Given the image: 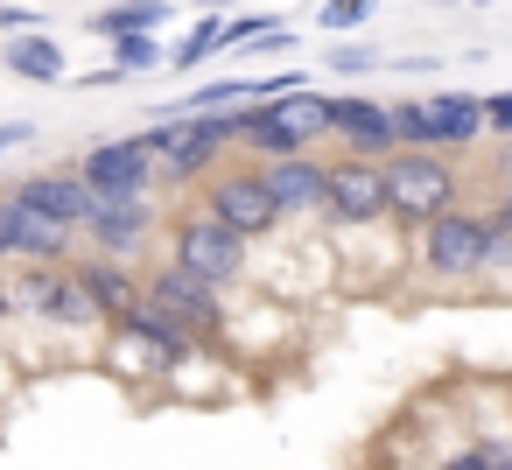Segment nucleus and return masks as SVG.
<instances>
[{
  "instance_id": "1",
  "label": "nucleus",
  "mask_w": 512,
  "mask_h": 470,
  "mask_svg": "<svg viewBox=\"0 0 512 470\" xmlns=\"http://www.w3.org/2000/svg\"><path fill=\"white\" fill-rule=\"evenodd\" d=\"M330 134V99L323 92H281V99H253L239 106V148L260 162L281 155H309V141Z\"/></svg>"
},
{
  "instance_id": "2",
  "label": "nucleus",
  "mask_w": 512,
  "mask_h": 470,
  "mask_svg": "<svg viewBox=\"0 0 512 470\" xmlns=\"http://www.w3.org/2000/svg\"><path fill=\"white\" fill-rule=\"evenodd\" d=\"M379 169H386V218H400V225H414V232H421L428 218L456 211V197H463V176L449 169L442 148H400V155H386Z\"/></svg>"
},
{
  "instance_id": "3",
  "label": "nucleus",
  "mask_w": 512,
  "mask_h": 470,
  "mask_svg": "<svg viewBox=\"0 0 512 470\" xmlns=\"http://www.w3.org/2000/svg\"><path fill=\"white\" fill-rule=\"evenodd\" d=\"M421 274L435 288H484V260H491V211H442L421 225Z\"/></svg>"
},
{
  "instance_id": "4",
  "label": "nucleus",
  "mask_w": 512,
  "mask_h": 470,
  "mask_svg": "<svg viewBox=\"0 0 512 470\" xmlns=\"http://www.w3.org/2000/svg\"><path fill=\"white\" fill-rule=\"evenodd\" d=\"M15 309H29V316H43V323H71V330H85V323L106 316L99 295L85 288V274H64L57 260H29V267L15 274Z\"/></svg>"
},
{
  "instance_id": "5",
  "label": "nucleus",
  "mask_w": 512,
  "mask_h": 470,
  "mask_svg": "<svg viewBox=\"0 0 512 470\" xmlns=\"http://www.w3.org/2000/svg\"><path fill=\"white\" fill-rule=\"evenodd\" d=\"M169 260H183L190 274H204V281H239L246 274V239L225 225V218H211V211H197V218H183L176 232H169Z\"/></svg>"
},
{
  "instance_id": "6",
  "label": "nucleus",
  "mask_w": 512,
  "mask_h": 470,
  "mask_svg": "<svg viewBox=\"0 0 512 470\" xmlns=\"http://www.w3.org/2000/svg\"><path fill=\"white\" fill-rule=\"evenodd\" d=\"M211 218H225L239 239H267L288 211H281V197H274L267 169H232V176H218V183H211Z\"/></svg>"
},
{
  "instance_id": "7",
  "label": "nucleus",
  "mask_w": 512,
  "mask_h": 470,
  "mask_svg": "<svg viewBox=\"0 0 512 470\" xmlns=\"http://www.w3.org/2000/svg\"><path fill=\"white\" fill-rule=\"evenodd\" d=\"M85 183L99 190V197H148V183H155V148H148V134H134V141H99V148H85Z\"/></svg>"
},
{
  "instance_id": "8",
  "label": "nucleus",
  "mask_w": 512,
  "mask_h": 470,
  "mask_svg": "<svg viewBox=\"0 0 512 470\" xmlns=\"http://www.w3.org/2000/svg\"><path fill=\"white\" fill-rule=\"evenodd\" d=\"M330 134L344 141V155H372V162L400 155L393 106H379V99H365V92H344V99H330Z\"/></svg>"
},
{
  "instance_id": "9",
  "label": "nucleus",
  "mask_w": 512,
  "mask_h": 470,
  "mask_svg": "<svg viewBox=\"0 0 512 470\" xmlns=\"http://www.w3.org/2000/svg\"><path fill=\"white\" fill-rule=\"evenodd\" d=\"M0 239H8V253H22V260H64V246H71V225L64 218H50L36 197H0Z\"/></svg>"
},
{
  "instance_id": "10",
  "label": "nucleus",
  "mask_w": 512,
  "mask_h": 470,
  "mask_svg": "<svg viewBox=\"0 0 512 470\" xmlns=\"http://www.w3.org/2000/svg\"><path fill=\"white\" fill-rule=\"evenodd\" d=\"M330 218H344V225H372V218H386V169H379L372 155H344V162H330Z\"/></svg>"
},
{
  "instance_id": "11",
  "label": "nucleus",
  "mask_w": 512,
  "mask_h": 470,
  "mask_svg": "<svg viewBox=\"0 0 512 470\" xmlns=\"http://www.w3.org/2000/svg\"><path fill=\"white\" fill-rule=\"evenodd\" d=\"M148 295L183 323V330H218L225 323V309H218V281H204V274H190L183 260H169L155 281H148Z\"/></svg>"
},
{
  "instance_id": "12",
  "label": "nucleus",
  "mask_w": 512,
  "mask_h": 470,
  "mask_svg": "<svg viewBox=\"0 0 512 470\" xmlns=\"http://www.w3.org/2000/svg\"><path fill=\"white\" fill-rule=\"evenodd\" d=\"M85 232L99 239V253L127 260V253L155 232V211H148V197H99V204H92V218H85Z\"/></svg>"
},
{
  "instance_id": "13",
  "label": "nucleus",
  "mask_w": 512,
  "mask_h": 470,
  "mask_svg": "<svg viewBox=\"0 0 512 470\" xmlns=\"http://www.w3.org/2000/svg\"><path fill=\"white\" fill-rule=\"evenodd\" d=\"M428 127H435V148L442 155H463L484 141V99L477 92H428Z\"/></svg>"
},
{
  "instance_id": "14",
  "label": "nucleus",
  "mask_w": 512,
  "mask_h": 470,
  "mask_svg": "<svg viewBox=\"0 0 512 470\" xmlns=\"http://www.w3.org/2000/svg\"><path fill=\"white\" fill-rule=\"evenodd\" d=\"M267 183H274L281 211H330V162H316V155L267 162Z\"/></svg>"
},
{
  "instance_id": "15",
  "label": "nucleus",
  "mask_w": 512,
  "mask_h": 470,
  "mask_svg": "<svg viewBox=\"0 0 512 470\" xmlns=\"http://www.w3.org/2000/svg\"><path fill=\"white\" fill-rule=\"evenodd\" d=\"M22 197H36V204H43L50 218H64V225H85L92 204H99V190L85 183V169H78V176H71V169H57V176H29Z\"/></svg>"
},
{
  "instance_id": "16",
  "label": "nucleus",
  "mask_w": 512,
  "mask_h": 470,
  "mask_svg": "<svg viewBox=\"0 0 512 470\" xmlns=\"http://www.w3.org/2000/svg\"><path fill=\"white\" fill-rule=\"evenodd\" d=\"M0 57H8V71L29 78V85H64V50H57V36H43V29H22Z\"/></svg>"
},
{
  "instance_id": "17",
  "label": "nucleus",
  "mask_w": 512,
  "mask_h": 470,
  "mask_svg": "<svg viewBox=\"0 0 512 470\" xmlns=\"http://www.w3.org/2000/svg\"><path fill=\"white\" fill-rule=\"evenodd\" d=\"M78 274H85V288L99 295V309H106V316H120V309H134V302H141V288L120 274V260H113V253H106V260H92V267H78Z\"/></svg>"
},
{
  "instance_id": "18",
  "label": "nucleus",
  "mask_w": 512,
  "mask_h": 470,
  "mask_svg": "<svg viewBox=\"0 0 512 470\" xmlns=\"http://www.w3.org/2000/svg\"><path fill=\"white\" fill-rule=\"evenodd\" d=\"M155 29H162V15L141 8V0H120V8H99L92 15V36H106V43L113 36H155Z\"/></svg>"
},
{
  "instance_id": "19",
  "label": "nucleus",
  "mask_w": 512,
  "mask_h": 470,
  "mask_svg": "<svg viewBox=\"0 0 512 470\" xmlns=\"http://www.w3.org/2000/svg\"><path fill=\"white\" fill-rule=\"evenodd\" d=\"M218 50H232V22H225V15H204V22H197V36H190V43H183L169 64L197 71V64H204V57H218Z\"/></svg>"
},
{
  "instance_id": "20",
  "label": "nucleus",
  "mask_w": 512,
  "mask_h": 470,
  "mask_svg": "<svg viewBox=\"0 0 512 470\" xmlns=\"http://www.w3.org/2000/svg\"><path fill=\"white\" fill-rule=\"evenodd\" d=\"M113 64L134 78V71H155V64H169V50H162V36H113Z\"/></svg>"
},
{
  "instance_id": "21",
  "label": "nucleus",
  "mask_w": 512,
  "mask_h": 470,
  "mask_svg": "<svg viewBox=\"0 0 512 470\" xmlns=\"http://www.w3.org/2000/svg\"><path fill=\"white\" fill-rule=\"evenodd\" d=\"M323 64H330L337 78H365V71H386L393 57H386V50H372V43H337V50H330Z\"/></svg>"
},
{
  "instance_id": "22",
  "label": "nucleus",
  "mask_w": 512,
  "mask_h": 470,
  "mask_svg": "<svg viewBox=\"0 0 512 470\" xmlns=\"http://www.w3.org/2000/svg\"><path fill=\"white\" fill-rule=\"evenodd\" d=\"M393 127H400V148H435L428 99H393Z\"/></svg>"
},
{
  "instance_id": "23",
  "label": "nucleus",
  "mask_w": 512,
  "mask_h": 470,
  "mask_svg": "<svg viewBox=\"0 0 512 470\" xmlns=\"http://www.w3.org/2000/svg\"><path fill=\"white\" fill-rule=\"evenodd\" d=\"M372 0H323V29H365Z\"/></svg>"
},
{
  "instance_id": "24",
  "label": "nucleus",
  "mask_w": 512,
  "mask_h": 470,
  "mask_svg": "<svg viewBox=\"0 0 512 470\" xmlns=\"http://www.w3.org/2000/svg\"><path fill=\"white\" fill-rule=\"evenodd\" d=\"M442 470H498V449L491 442H463V449L442 456Z\"/></svg>"
},
{
  "instance_id": "25",
  "label": "nucleus",
  "mask_w": 512,
  "mask_h": 470,
  "mask_svg": "<svg viewBox=\"0 0 512 470\" xmlns=\"http://www.w3.org/2000/svg\"><path fill=\"white\" fill-rule=\"evenodd\" d=\"M484 120H491L498 141H512V92H491V99H484Z\"/></svg>"
},
{
  "instance_id": "26",
  "label": "nucleus",
  "mask_w": 512,
  "mask_h": 470,
  "mask_svg": "<svg viewBox=\"0 0 512 470\" xmlns=\"http://www.w3.org/2000/svg\"><path fill=\"white\" fill-rule=\"evenodd\" d=\"M0 22H8V29H43V22H36L29 8H8V0H0Z\"/></svg>"
},
{
  "instance_id": "27",
  "label": "nucleus",
  "mask_w": 512,
  "mask_h": 470,
  "mask_svg": "<svg viewBox=\"0 0 512 470\" xmlns=\"http://www.w3.org/2000/svg\"><path fill=\"white\" fill-rule=\"evenodd\" d=\"M22 141H29V127H22V120H15V127H0V155H8V148H22Z\"/></svg>"
},
{
  "instance_id": "28",
  "label": "nucleus",
  "mask_w": 512,
  "mask_h": 470,
  "mask_svg": "<svg viewBox=\"0 0 512 470\" xmlns=\"http://www.w3.org/2000/svg\"><path fill=\"white\" fill-rule=\"evenodd\" d=\"M197 8H204V15H225V8H232V0H197Z\"/></svg>"
},
{
  "instance_id": "29",
  "label": "nucleus",
  "mask_w": 512,
  "mask_h": 470,
  "mask_svg": "<svg viewBox=\"0 0 512 470\" xmlns=\"http://www.w3.org/2000/svg\"><path fill=\"white\" fill-rule=\"evenodd\" d=\"M8 309H15V288H0V316H8Z\"/></svg>"
},
{
  "instance_id": "30",
  "label": "nucleus",
  "mask_w": 512,
  "mask_h": 470,
  "mask_svg": "<svg viewBox=\"0 0 512 470\" xmlns=\"http://www.w3.org/2000/svg\"><path fill=\"white\" fill-rule=\"evenodd\" d=\"M505 204H512V155H505Z\"/></svg>"
},
{
  "instance_id": "31",
  "label": "nucleus",
  "mask_w": 512,
  "mask_h": 470,
  "mask_svg": "<svg viewBox=\"0 0 512 470\" xmlns=\"http://www.w3.org/2000/svg\"><path fill=\"white\" fill-rule=\"evenodd\" d=\"M141 8H155V15H169V0H141Z\"/></svg>"
},
{
  "instance_id": "32",
  "label": "nucleus",
  "mask_w": 512,
  "mask_h": 470,
  "mask_svg": "<svg viewBox=\"0 0 512 470\" xmlns=\"http://www.w3.org/2000/svg\"><path fill=\"white\" fill-rule=\"evenodd\" d=\"M498 470H512V449H498Z\"/></svg>"
},
{
  "instance_id": "33",
  "label": "nucleus",
  "mask_w": 512,
  "mask_h": 470,
  "mask_svg": "<svg viewBox=\"0 0 512 470\" xmlns=\"http://www.w3.org/2000/svg\"><path fill=\"white\" fill-rule=\"evenodd\" d=\"M0 260H8V239H0Z\"/></svg>"
}]
</instances>
